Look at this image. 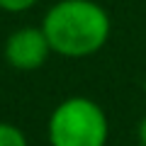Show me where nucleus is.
<instances>
[{"instance_id":"39448f33","label":"nucleus","mask_w":146,"mask_h":146,"mask_svg":"<svg viewBox=\"0 0 146 146\" xmlns=\"http://www.w3.org/2000/svg\"><path fill=\"white\" fill-rule=\"evenodd\" d=\"M36 5V0H0V10L5 12H25Z\"/></svg>"},{"instance_id":"423d86ee","label":"nucleus","mask_w":146,"mask_h":146,"mask_svg":"<svg viewBox=\"0 0 146 146\" xmlns=\"http://www.w3.org/2000/svg\"><path fill=\"white\" fill-rule=\"evenodd\" d=\"M139 141H141V146H146V117L139 122Z\"/></svg>"},{"instance_id":"20e7f679","label":"nucleus","mask_w":146,"mask_h":146,"mask_svg":"<svg viewBox=\"0 0 146 146\" xmlns=\"http://www.w3.org/2000/svg\"><path fill=\"white\" fill-rule=\"evenodd\" d=\"M0 146H29L27 136L22 134V129H17L15 124L0 122Z\"/></svg>"},{"instance_id":"f257e3e1","label":"nucleus","mask_w":146,"mask_h":146,"mask_svg":"<svg viewBox=\"0 0 146 146\" xmlns=\"http://www.w3.org/2000/svg\"><path fill=\"white\" fill-rule=\"evenodd\" d=\"M51 51L66 58H85L107 44L112 22L95 0H58L42 20Z\"/></svg>"},{"instance_id":"f03ea898","label":"nucleus","mask_w":146,"mask_h":146,"mask_svg":"<svg viewBox=\"0 0 146 146\" xmlns=\"http://www.w3.org/2000/svg\"><path fill=\"white\" fill-rule=\"evenodd\" d=\"M110 134L107 115L95 100L73 95L54 107L46 124L51 146H105Z\"/></svg>"},{"instance_id":"7ed1b4c3","label":"nucleus","mask_w":146,"mask_h":146,"mask_svg":"<svg viewBox=\"0 0 146 146\" xmlns=\"http://www.w3.org/2000/svg\"><path fill=\"white\" fill-rule=\"evenodd\" d=\"M49 54H51V44L42 27H20L5 42V61L17 71L42 68Z\"/></svg>"}]
</instances>
